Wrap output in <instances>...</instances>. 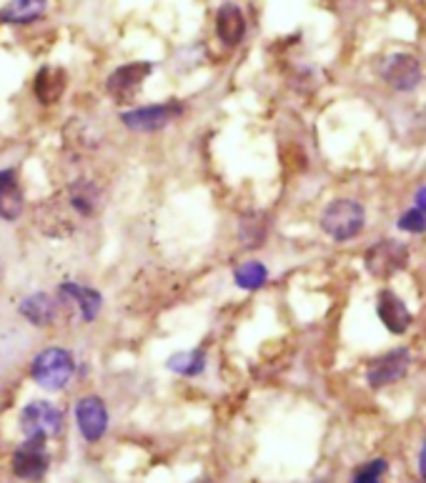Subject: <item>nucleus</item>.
I'll list each match as a JSON object with an SVG mask.
<instances>
[{"label":"nucleus","mask_w":426,"mask_h":483,"mask_svg":"<svg viewBox=\"0 0 426 483\" xmlns=\"http://www.w3.org/2000/svg\"><path fill=\"white\" fill-rule=\"evenodd\" d=\"M75 358L74 353L50 346L43 351L35 353L33 364H30V376L45 391H63L68 383L74 381Z\"/></svg>","instance_id":"f257e3e1"},{"label":"nucleus","mask_w":426,"mask_h":483,"mask_svg":"<svg viewBox=\"0 0 426 483\" xmlns=\"http://www.w3.org/2000/svg\"><path fill=\"white\" fill-rule=\"evenodd\" d=\"M364 226H367V211L359 201L338 198L323 208L321 228L334 241H352L364 231Z\"/></svg>","instance_id":"f03ea898"},{"label":"nucleus","mask_w":426,"mask_h":483,"mask_svg":"<svg viewBox=\"0 0 426 483\" xmlns=\"http://www.w3.org/2000/svg\"><path fill=\"white\" fill-rule=\"evenodd\" d=\"M20 431L26 439H56L63 433V413L50 401H33L20 413Z\"/></svg>","instance_id":"7ed1b4c3"},{"label":"nucleus","mask_w":426,"mask_h":483,"mask_svg":"<svg viewBox=\"0 0 426 483\" xmlns=\"http://www.w3.org/2000/svg\"><path fill=\"white\" fill-rule=\"evenodd\" d=\"M407 261H409V249L394 238H383L379 243H374L364 256L367 271L376 279H391L407 265Z\"/></svg>","instance_id":"20e7f679"},{"label":"nucleus","mask_w":426,"mask_h":483,"mask_svg":"<svg viewBox=\"0 0 426 483\" xmlns=\"http://www.w3.org/2000/svg\"><path fill=\"white\" fill-rule=\"evenodd\" d=\"M181 113H183L181 103H156V105H143V108L120 113V123L136 133H156L163 131Z\"/></svg>","instance_id":"39448f33"},{"label":"nucleus","mask_w":426,"mask_h":483,"mask_svg":"<svg viewBox=\"0 0 426 483\" xmlns=\"http://www.w3.org/2000/svg\"><path fill=\"white\" fill-rule=\"evenodd\" d=\"M148 75H151V63H141V60L126 63V65H120V68H116L113 73L108 75L105 90H108V96L113 101L131 103L136 101V96H138L141 86L146 83Z\"/></svg>","instance_id":"423d86ee"},{"label":"nucleus","mask_w":426,"mask_h":483,"mask_svg":"<svg viewBox=\"0 0 426 483\" xmlns=\"http://www.w3.org/2000/svg\"><path fill=\"white\" fill-rule=\"evenodd\" d=\"M50 466V456L45 451L43 439H26L23 446H18L11 461V469L23 481H38L43 479L45 471Z\"/></svg>","instance_id":"0eeeda50"},{"label":"nucleus","mask_w":426,"mask_h":483,"mask_svg":"<svg viewBox=\"0 0 426 483\" xmlns=\"http://www.w3.org/2000/svg\"><path fill=\"white\" fill-rule=\"evenodd\" d=\"M75 424H78L81 436L89 443L104 439L105 431H108V406L104 403V398H98V395L78 398V403H75Z\"/></svg>","instance_id":"6e6552de"},{"label":"nucleus","mask_w":426,"mask_h":483,"mask_svg":"<svg viewBox=\"0 0 426 483\" xmlns=\"http://www.w3.org/2000/svg\"><path fill=\"white\" fill-rule=\"evenodd\" d=\"M382 75L391 88L407 93L422 83L424 73H422V63L414 58L412 53H394L382 65Z\"/></svg>","instance_id":"1a4fd4ad"},{"label":"nucleus","mask_w":426,"mask_h":483,"mask_svg":"<svg viewBox=\"0 0 426 483\" xmlns=\"http://www.w3.org/2000/svg\"><path fill=\"white\" fill-rule=\"evenodd\" d=\"M409 371V351L399 349V351L383 353L379 356L371 366H368V386L371 388H383L389 383H397L399 379H404V373Z\"/></svg>","instance_id":"9d476101"},{"label":"nucleus","mask_w":426,"mask_h":483,"mask_svg":"<svg viewBox=\"0 0 426 483\" xmlns=\"http://www.w3.org/2000/svg\"><path fill=\"white\" fill-rule=\"evenodd\" d=\"M60 301H68L78 308L81 318L83 321H96L98 310L104 306V295L96 291V288H89V286H81V283H74V280H66L58 286Z\"/></svg>","instance_id":"9b49d317"},{"label":"nucleus","mask_w":426,"mask_h":483,"mask_svg":"<svg viewBox=\"0 0 426 483\" xmlns=\"http://www.w3.org/2000/svg\"><path fill=\"white\" fill-rule=\"evenodd\" d=\"M376 313L391 334H404L412 326V313L394 291H382L376 298Z\"/></svg>","instance_id":"f8f14e48"},{"label":"nucleus","mask_w":426,"mask_h":483,"mask_svg":"<svg viewBox=\"0 0 426 483\" xmlns=\"http://www.w3.org/2000/svg\"><path fill=\"white\" fill-rule=\"evenodd\" d=\"M216 33H219L221 43L236 48L246 35V18L244 11L236 3H223L216 15Z\"/></svg>","instance_id":"ddd939ff"},{"label":"nucleus","mask_w":426,"mask_h":483,"mask_svg":"<svg viewBox=\"0 0 426 483\" xmlns=\"http://www.w3.org/2000/svg\"><path fill=\"white\" fill-rule=\"evenodd\" d=\"M18 310H20V316L26 321L38 326V328H43V326L56 323V318H58V301L50 298L48 293H30V295H26L20 301Z\"/></svg>","instance_id":"4468645a"},{"label":"nucleus","mask_w":426,"mask_h":483,"mask_svg":"<svg viewBox=\"0 0 426 483\" xmlns=\"http://www.w3.org/2000/svg\"><path fill=\"white\" fill-rule=\"evenodd\" d=\"M48 11V0H11L0 11V23L5 26H28L41 20Z\"/></svg>","instance_id":"2eb2a0df"},{"label":"nucleus","mask_w":426,"mask_h":483,"mask_svg":"<svg viewBox=\"0 0 426 483\" xmlns=\"http://www.w3.org/2000/svg\"><path fill=\"white\" fill-rule=\"evenodd\" d=\"M66 86H68V75L63 68H56V65H45L41 68V73L35 75V96L38 101L45 103V105H53V103L60 101V96L66 93Z\"/></svg>","instance_id":"dca6fc26"},{"label":"nucleus","mask_w":426,"mask_h":483,"mask_svg":"<svg viewBox=\"0 0 426 483\" xmlns=\"http://www.w3.org/2000/svg\"><path fill=\"white\" fill-rule=\"evenodd\" d=\"M66 203L74 211L75 216H83V218H90L96 211H98V203H101V193L98 188L90 183V180H78L74 183L68 193H66Z\"/></svg>","instance_id":"f3484780"},{"label":"nucleus","mask_w":426,"mask_h":483,"mask_svg":"<svg viewBox=\"0 0 426 483\" xmlns=\"http://www.w3.org/2000/svg\"><path fill=\"white\" fill-rule=\"evenodd\" d=\"M20 208H23V196L18 186V173L13 168L0 171V218H18Z\"/></svg>","instance_id":"a211bd4d"},{"label":"nucleus","mask_w":426,"mask_h":483,"mask_svg":"<svg viewBox=\"0 0 426 483\" xmlns=\"http://www.w3.org/2000/svg\"><path fill=\"white\" fill-rule=\"evenodd\" d=\"M166 366L171 368L174 373H178V376L193 379V376H201L206 371V353L198 351V349H193V351H178L168 358Z\"/></svg>","instance_id":"6ab92c4d"},{"label":"nucleus","mask_w":426,"mask_h":483,"mask_svg":"<svg viewBox=\"0 0 426 483\" xmlns=\"http://www.w3.org/2000/svg\"><path fill=\"white\" fill-rule=\"evenodd\" d=\"M266 234H268V226H266L264 216L259 213H249L241 218V226H238V238L246 249H259L266 243Z\"/></svg>","instance_id":"aec40b11"},{"label":"nucleus","mask_w":426,"mask_h":483,"mask_svg":"<svg viewBox=\"0 0 426 483\" xmlns=\"http://www.w3.org/2000/svg\"><path fill=\"white\" fill-rule=\"evenodd\" d=\"M234 280L236 286L244 288V291H256V288H261L268 280V271L259 261H246V264H241L234 271Z\"/></svg>","instance_id":"412c9836"},{"label":"nucleus","mask_w":426,"mask_h":483,"mask_svg":"<svg viewBox=\"0 0 426 483\" xmlns=\"http://www.w3.org/2000/svg\"><path fill=\"white\" fill-rule=\"evenodd\" d=\"M383 471H386V461L376 458V461H371V464H367V466H361V469L356 471L352 483H382Z\"/></svg>","instance_id":"4be33fe9"},{"label":"nucleus","mask_w":426,"mask_h":483,"mask_svg":"<svg viewBox=\"0 0 426 483\" xmlns=\"http://www.w3.org/2000/svg\"><path fill=\"white\" fill-rule=\"evenodd\" d=\"M399 228H401V231H409V234H424L426 216L419 208H412V211H407V213L399 218Z\"/></svg>","instance_id":"5701e85b"},{"label":"nucleus","mask_w":426,"mask_h":483,"mask_svg":"<svg viewBox=\"0 0 426 483\" xmlns=\"http://www.w3.org/2000/svg\"><path fill=\"white\" fill-rule=\"evenodd\" d=\"M416 205H419V211L426 216V186L416 191Z\"/></svg>","instance_id":"b1692460"},{"label":"nucleus","mask_w":426,"mask_h":483,"mask_svg":"<svg viewBox=\"0 0 426 483\" xmlns=\"http://www.w3.org/2000/svg\"><path fill=\"white\" fill-rule=\"evenodd\" d=\"M419 471H422V479L426 481V443L424 448H422V456H419Z\"/></svg>","instance_id":"393cba45"}]
</instances>
